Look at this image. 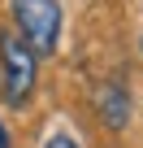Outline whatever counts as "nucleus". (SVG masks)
<instances>
[{
  "label": "nucleus",
  "mask_w": 143,
  "mask_h": 148,
  "mask_svg": "<svg viewBox=\"0 0 143 148\" xmlns=\"http://www.w3.org/2000/svg\"><path fill=\"white\" fill-rule=\"evenodd\" d=\"M35 52L22 44L18 31H0V96H5V105L22 109L35 92Z\"/></svg>",
  "instance_id": "f257e3e1"
},
{
  "label": "nucleus",
  "mask_w": 143,
  "mask_h": 148,
  "mask_svg": "<svg viewBox=\"0 0 143 148\" xmlns=\"http://www.w3.org/2000/svg\"><path fill=\"white\" fill-rule=\"evenodd\" d=\"M13 18L22 44L39 57H52L61 44V0H13Z\"/></svg>",
  "instance_id": "f03ea898"
},
{
  "label": "nucleus",
  "mask_w": 143,
  "mask_h": 148,
  "mask_svg": "<svg viewBox=\"0 0 143 148\" xmlns=\"http://www.w3.org/2000/svg\"><path fill=\"white\" fill-rule=\"evenodd\" d=\"M100 113H104V122L113 131L130 122V92H126V83H104L100 87Z\"/></svg>",
  "instance_id": "7ed1b4c3"
},
{
  "label": "nucleus",
  "mask_w": 143,
  "mask_h": 148,
  "mask_svg": "<svg viewBox=\"0 0 143 148\" xmlns=\"http://www.w3.org/2000/svg\"><path fill=\"white\" fill-rule=\"evenodd\" d=\"M43 148H78V144H74V135H65V131H56V135H52V139H48Z\"/></svg>",
  "instance_id": "20e7f679"
},
{
  "label": "nucleus",
  "mask_w": 143,
  "mask_h": 148,
  "mask_svg": "<svg viewBox=\"0 0 143 148\" xmlns=\"http://www.w3.org/2000/svg\"><path fill=\"white\" fill-rule=\"evenodd\" d=\"M0 148H9V131H5V122H0Z\"/></svg>",
  "instance_id": "39448f33"
}]
</instances>
